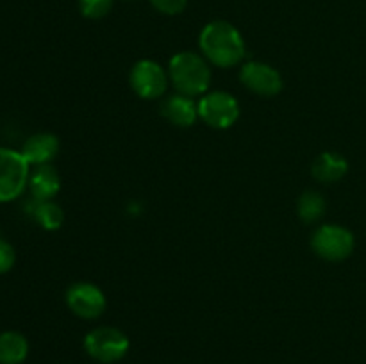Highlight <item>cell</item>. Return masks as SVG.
<instances>
[{
	"mask_svg": "<svg viewBox=\"0 0 366 364\" xmlns=\"http://www.w3.org/2000/svg\"><path fill=\"white\" fill-rule=\"evenodd\" d=\"M114 0H79V11L88 20H100L113 9Z\"/></svg>",
	"mask_w": 366,
	"mask_h": 364,
	"instance_id": "cell-17",
	"label": "cell"
},
{
	"mask_svg": "<svg viewBox=\"0 0 366 364\" xmlns=\"http://www.w3.org/2000/svg\"><path fill=\"white\" fill-rule=\"evenodd\" d=\"M243 86L259 96H275L282 91V77L274 66L261 61H250L239 71Z\"/></svg>",
	"mask_w": 366,
	"mask_h": 364,
	"instance_id": "cell-9",
	"label": "cell"
},
{
	"mask_svg": "<svg viewBox=\"0 0 366 364\" xmlns=\"http://www.w3.org/2000/svg\"><path fill=\"white\" fill-rule=\"evenodd\" d=\"M66 305L82 320H97L106 310V296L99 285L92 282H75L66 291Z\"/></svg>",
	"mask_w": 366,
	"mask_h": 364,
	"instance_id": "cell-8",
	"label": "cell"
},
{
	"mask_svg": "<svg viewBox=\"0 0 366 364\" xmlns=\"http://www.w3.org/2000/svg\"><path fill=\"white\" fill-rule=\"evenodd\" d=\"M354 246H356L354 234L342 225H322L311 238V248L315 250V253L331 263H340L352 256Z\"/></svg>",
	"mask_w": 366,
	"mask_h": 364,
	"instance_id": "cell-4",
	"label": "cell"
},
{
	"mask_svg": "<svg viewBox=\"0 0 366 364\" xmlns=\"http://www.w3.org/2000/svg\"><path fill=\"white\" fill-rule=\"evenodd\" d=\"M149 2L157 13L167 14V16L181 14L186 9V6H188V0H149Z\"/></svg>",
	"mask_w": 366,
	"mask_h": 364,
	"instance_id": "cell-18",
	"label": "cell"
},
{
	"mask_svg": "<svg viewBox=\"0 0 366 364\" xmlns=\"http://www.w3.org/2000/svg\"><path fill=\"white\" fill-rule=\"evenodd\" d=\"M31 164L21 152L0 146V203L16 200L29 186Z\"/></svg>",
	"mask_w": 366,
	"mask_h": 364,
	"instance_id": "cell-3",
	"label": "cell"
},
{
	"mask_svg": "<svg viewBox=\"0 0 366 364\" xmlns=\"http://www.w3.org/2000/svg\"><path fill=\"white\" fill-rule=\"evenodd\" d=\"M29 343L24 334L7 330L0 334V364H21L27 359Z\"/></svg>",
	"mask_w": 366,
	"mask_h": 364,
	"instance_id": "cell-14",
	"label": "cell"
},
{
	"mask_svg": "<svg viewBox=\"0 0 366 364\" xmlns=\"http://www.w3.org/2000/svg\"><path fill=\"white\" fill-rule=\"evenodd\" d=\"M57 152H59V139L50 132H38L31 136L21 146V156L29 164H34V166L50 164Z\"/></svg>",
	"mask_w": 366,
	"mask_h": 364,
	"instance_id": "cell-11",
	"label": "cell"
},
{
	"mask_svg": "<svg viewBox=\"0 0 366 364\" xmlns=\"http://www.w3.org/2000/svg\"><path fill=\"white\" fill-rule=\"evenodd\" d=\"M199 45L204 57L218 68H232L245 57L247 46L242 32L225 20H213L200 31Z\"/></svg>",
	"mask_w": 366,
	"mask_h": 364,
	"instance_id": "cell-1",
	"label": "cell"
},
{
	"mask_svg": "<svg viewBox=\"0 0 366 364\" xmlns=\"http://www.w3.org/2000/svg\"><path fill=\"white\" fill-rule=\"evenodd\" d=\"M199 118L213 128L232 127L239 118V103L231 93L209 91L199 102Z\"/></svg>",
	"mask_w": 366,
	"mask_h": 364,
	"instance_id": "cell-6",
	"label": "cell"
},
{
	"mask_svg": "<svg viewBox=\"0 0 366 364\" xmlns=\"http://www.w3.org/2000/svg\"><path fill=\"white\" fill-rule=\"evenodd\" d=\"M325 198L318 191H306L297 202V213L304 223H317L325 213Z\"/></svg>",
	"mask_w": 366,
	"mask_h": 364,
	"instance_id": "cell-15",
	"label": "cell"
},
{
	"mask_svg": "<svg viewBox=\"0 0 366 364\" xmlns=\"http://www.w3.org/2000/svg\"><path fill=\"white\" fill-rule=\"evenodd\" d=\"M16 263V253L14 248L7 241L0 239V275L7 273Z\"/></svg>",
	"mask_w": 366,
	"mask_h": 364,
	"instance_id": "cell-19",
	"label": "cell"
},
{
	"mask_svg": "<svg viewBox=\"0 0 366 364\" xmlns=\"http://www.w3.org/2000/svg\"><path fill=\"white\" fill-rule=\"evenodd\" d=\"M29 189L38 202L52 200L61 189V177L52 164L36 166L29 177Z\"/></svg>",
	"mask_w": 366,
	"mask_h": 364,
	"instance_id": "cell-12",
	"label": "cell"
},
{
	"mask_svg": "<svg viewBox=\"0 0 366 364\" xmlns=\"http://www.w3.org/2000/svg\"><path fill=\"white\" fill-rule=\"evenodd\" d=\"M168 75L177 93L192 98L206 95L211 84V68L207 59L195 52L175 54L168 64Z\"/></svg>",
	"mask_w": 366,
	"mask_h": 364,
	"instance_id": "cell-2",
	"label": "cell"
},
{
	"mask_svg": "<svg viewBox=\"0 0 366 364\" xmlns=\"http://www.w3.org/2000/svg\"><path fill=\"white\" fill-rule=\"evenodd\" d=\"M161 114L175 127H192L199 118V103L193 102L192 96L175 93L163 100Z\"/></svg>",
	"mask_w": 366,
	"mask_h": 364,
	"instance_id": "cell-10",
	"label": "cell"
},
{
	"mask_svg": "<svg viewBox=\"0 0 366 364\" xmlns=\"http://www.w3.org/2000/svg\"><path fill=\"white\" fill-rule=\"evenodd\" d=\"M84 348L95 360L111 364L120 360L129 352V338L113 327L93 328L84 338Z\"/></svg>",
	"mask_w": 366,
	"mask_h": 364,
	"instance_id": "cell-5",
	"label": "cell"
},
{
	"mask_svg": "<svg viewBox=\"0 0 366 364\" xmlns=\"http://www.w3.org/2000/svg\"><path fill=\"white\" fill-rule=\"evenodd\" d=\"M347 171H349V163H347L345 157L336 152L320 153L311 166V175L324 184L342 181Z\"/></svg>",
	"mask_w": 366,
	"mask_h": 364,
	"instance_id": "cell-13",
	"label": "cell"
},
{
	"mask_svg": "<svg viewBox=\"0 0 366 364\" xmlns=\"http://www.w3.org/2000/svg\"><path fill=\"white\" fill-rule=\"evenodd\" d=\"M34 218L45 231H57L64 221V211L59 203L52 202V200H45V202L36 203Z\"/></svg>",
	"mask_w": 366,
	"mask_h": 364,
	"instance_id": "cell-16",
	"label": "cell"
},
{
	"mask_svg": "<svg viewBox=\"0 0 366 364\" xmlns=\"http://www.w3.org/2000/svg\"><path fill=\"white\" fill-rule=\"evenodd\" d=\"M170 75L164 71L159 63L150 59H142L132 66L129 82L132 91L145 100H156L167 93Z\"/></svg>",
	"mask_w": 366,
	"mask_h": 364,
	"instance_id": "cell-7",
	"label": "cell"
}]
</instances>
